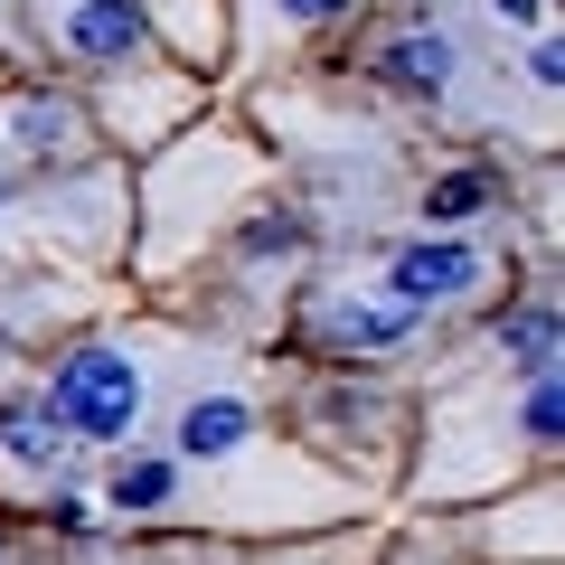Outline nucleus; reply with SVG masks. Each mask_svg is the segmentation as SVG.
<instances>
[{
	"instance_id": "nucleus-1",
	"label": "nucleus",
	"mask_w": 565,
	"mask_h": 565,
	"mask_svg": "<svg viewBox=\"0 0 565 565\" xmlns=\"http://www.w3.org/2000/svg\"><path fill=\"white\" fill-rule=\"evenodd\" d=\"M47 405H57V424L76 444H132L141 415H151V359L122 349V340H85V349L57 359Z\"/></svg>"
},
{
	"instance_id": "nucleus-2",
	"label": "nucleus",
	"mask_w": 565,
	"mask_h": 565,
	"mask_svg": "<svg viewBox=\"0 0 565 565\" xmlns=\"http://www.w3.org/2000/svg\"><path fill=\"white\" fill-rule=\"evenodd\" d=\"M39 39L57 47V57L95 66V76L151 66V20H141V0H39Z\"/></svg>"
},
{
	"instance_id": "nucleus-3",
	"label": "nucleus",
	"mask_w": 565,
	"mask_h": 565,
	"mask_svg": "<svg viewBox=\"0 0 565 565\" xmlns=\"http://www.w3.org/2000/svg\"><path fill=\"white\" fill-rule=\"evenodd\" d=\"M302 330H311L321 359H396L424 321L396 302V292H349V282H330V292H311Z\"/></svg>"
},
{
	"instance_id": "nucleus-4",
	"label": "nucleus",
	"mask_w": 565,
	"mask_h": 565,
	"mask_svg": "<svg viewBox=\"0 0 565 565\" xmlns=\"http://www.w3.org/2000/svg\"><path fill=\"white\" fill-rule=\"evenodd\" d=\"M481 282H490V255H481V245H462V236H424V245H405V255L386 264L377 292H396L415 321H434V311H462Z\"/></svg>"
},
{
	"instance_id": "nucleus-5",
	"label": "nucleus",
	"mask_w": 565,
	"mask_h": 565,
	"mask_svg": "<svg viewBox=\"0 0 565 565\" xmlns=\"http://www.w3.org/2000/svg\"><path fill=\"white\" fill-rule=\"evenodd\" d=\"M264 434H255V396L236 386H207V396L180 405V462L189 471H217V462H245Z\"/></svg>"
},
{
	"instance_id": "nucleus-6",
	"label": "nucleus",
	"mask_w": 565,
	"mask_h": 565,
	"mask_svg": "<svg viewBox=\"0 0 565 565\" xmlns=\"http://www.w3.org/2000/svg\"><path fill=\"white\" fill-rule=\"evenodd\" d=\"M377 85H396V95H452L462 85V39H452L444 20H415V29H396V39L377 47Z\"/></svg>"
},
{
	"instance_id": "nucleus-7",
	"label": "nucleus",
	"mask_w": 565,
	"mask_h": 565,
	"mask_svg": "<svg viewBox=\"0 0 565 565\" xmlns=\"http://www.w3.org/2000/svg\"><path fill=\"white\" fill-rule=\"evenodd\" d=\"M76 452V434L57 424L47 396H0V462L29 471V481H57V462Z\"/></svg>"
},
{
	"instance_id": "nucleus-8",
	"label": "nucleus",
	"mask_w": 565,
	"mask_h": 565,
	"mask_svg": "<svg viewBox=\"0 0 565 565\" xmlns=\"http://www.w3.org/2000/svg\"><path fill=\"white\" fill-rule=\"evenodd\" d=\"M180 490H189V462H180V452H122L104 500H114L132 527H151V519H170V509H180Z\"/></svg>"
},
{
	"instance_id": "nucleus-9",
	"label": "nucleus",
	"mask_w": 565,
	"mask_h": 565,
	"mask_svg": "<svg viewBox=\"0 0 565 565\" xmlns=\"http://www.w3.org/2000/svg\"><path fill=\"white\" fill-rule=\"evenodd\" d=\"M189 114V85L180 76H141V66H122V85L104 95V122H114L122 141H151L161 122H180Z\"/></svg>"
},
{
	"instance_id": "nucleus-10",
	"label": "nucleus",
	"mask_w": 565,
	"mask_h": 565,
	"mask_svg": "<svg viewBox=\"0 0 565 565\" xmlns=\"http://www.w3.org/2000/svg\"><path fill=\"white\" fill-rule=\"evenodd\" d=\"M359 0H245V47L264 39H311V29H340Z\"/></svg>"
},
{
	"instance_id": "nucleus-11",
	"label": "nucleus",
	"mask_w": 565,
	"mask_h": 565,
	"mask_svg": "<svg viewBox=\"0 0 565 565\" xmlns=\"http://www.w3.org/2000/svg\"><path fill=\"white\" fill-rule=\"evenodd\" d=\"M490 199H500V180H490V170H444V180L424 189V226H434V236H452V226H471Z\"/></svg>"
},
{
	"instance_id": "nucleus-12",
	"label": "nucleus",
	"mask_w": 565,
	"mask_h": 565,
	"mask_svg": "<svg viewBox=\"0 0 565 565\" xmlns=\"http://www.w3.org/2000/svg\"><path fill=\"white\" fill-rule=\"evenodd\" d=\"M500 349H509V367H519V377H537V367H556V302H519L500 321Z\"/></svg>"
},
{
	"instance_id": "nucleus-13",
	"label": "nucleus",
	"mask_w": 565,
	"mask_h": 565,
	"mask_svg": "<svg viewBox=\"0 0 565 565\" xmlns=\"http://www.w3.org/2000/svg\"><path fill=\"white\" fill-rule=\"evenodd\" d=\"M10 141H20V151H66V141H76V104L66 95H20L10 104Z\"/></svg>"
},
{
	"instance_id": "nucleus-14",
	"label": "nucleus",
	"mask_w": 565,
	"mask_h": 565,
	"mask_svg": "<svg viewBox=\"0 0 565 565\" xmlns=\"http://www.w3.org/2000/svg\"><path fill=\"white\" fill-rule=\"evenodd\" d=\"M490 546H527V556H556V490H527V500H519V519H509V509H500V519H490Z\"/></svg>"
},
{
	"instance_id": "nucleus-15",
	"label": "nucleus",
	"mask_w": 565,
	"mask_h": 565,
	"mask_svg": "<svg viewBox=\"0 0 565 565\" xmlns=\"http://www.w3.org/2000/svg\"><path fill=\"white\" fill-rule=\"evenodd\" d=\"M141 20L170 29V47H180V57H217V0H151Z\"/></svg>"
},
{
	"instance_id": "nucleus-16",
	"label": "nucleus",
	"mask_w": 565,
	"mask_h": 565,
	"mask_svg": "<svg viewBox=\"0 0 565 565\" xmlns=\"http://www.w3.org/2000/svg\"><path fill=\"white\" fill-rule=\"evenodd\" d=\"M519 76L537 85V95H556V76H565V47L546 39V29H537V39H527V57H519Z\"/></svg>"
},
{
	"instance_id": "nucleus-17",
	"label": "nucleus",
	"mask_w": 565,
	"mask_h": 565,
	"mask_svg": "<svg viewBox=\"0 0 565 565\" xmlns=\"http://www.w3.org/2000/svg\"><path fill=\"white\" fill-rule=\"evenodd\" d=\"M47 519H57V527H95V500H85V490H66V481H57V500H47Z\"/></svg>"
},
{
	"instance_id": "nucleus-18",
	"label": "nucleus",
	"mask_w": 565,
	"mask_h": 565,
	"mask_svg": "<svg viewBox=\"0 0 565 565\" xmlns=\"http://www.w3.org/2000/svg\"><path fill=\"white\" fill-rule=\"evenodd\" d=\"M490 20L500 29H546V0H490Z\"/></svg>"
},
{
	"instance_id": "nucleus-19",
	"label": "nucleus",
	"mask_w": 565,
	"mask_h": 565,
	"mask_svg": "<svg viewBox=\"0 0 565 565\" xmlns=\"http://www.w3.org/2000/svg\"><path fill=\"white\" fill-rule=\"evenodd\" d=\"M292 565H349V556H292Z\"/></svg>"
},
{
	"instance_id": "nucleus-20",
	"label": "nucleus",
	"mask_w": 565,
	"mask_h": 565,
	"mask_svg": "<svg viewBox=\"0 0 565 565\" xmlns=\"http://www.w3.org/2000/svg\"><path fill=\"white\" fill-rule=\"evenodd\" d=\"M0 199H10V161H0Z\"/></svg>"
},
{
	"instance_id": "nucleus-21",
	"label": "nucleus",
	"mask_w": 565,
	"mask_h": 565,
	"mask_svg": "<svg viewBox=\"0 0 565 565\" xmlns=\"http://www.w3.org/2000/svg\"><path fill=\"white\" fill-rule=\"evenodd\" d=\"M0 565H10V556H0Z\"/></svg>"
}]
</instances>
